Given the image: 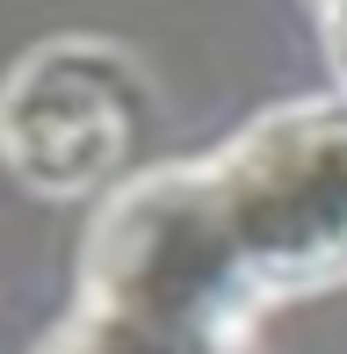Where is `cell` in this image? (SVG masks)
I'll return each instance as SVG.
<instances>
[{
  "label": "cell",
  "instance_id": "cell-1",
  "mask_svg": "<svg viewBox=\"0 0 347 354\" xmlns=\"http://www.w3.org/2000/svg\"><path fill=\"white\" fill-rule=\"evenodd\" d=\"M203 174L261 297L347 275V109L261 123Z\"/></svg>",
  "mask_w": 347,
  "mask_h": 354
},
{
  "label": "cell",
  "instance_id": "cell-2",
  "mask_svg": "<svg viewBox=\"0 0 347 354\" xmlns=\"http://www.w3.org/2000/svg\"><path fill=\"white\" fill-rule=\"evenodd\" d=\"M138 94L123 66L94 44H51L8 80L0 102V152L29 188H94L131 159Z\"/></svg>",
  "mask_w": 347,
  "mask_h": 354
},
{
  "label": "cell",
  "instance_id": "cell-3",
  "mask_svg": "<svg viewBox=\"0 0 347 354\" xmlns=\"http://www.w3.org/2000/svg\"><path fill=\"white\" fill-rule=\"evenodd\" d=\"M51 354H232V340L181 333V326H160V318L116 311V304H87V318H80Z\"/></svg>",
  "mask_w": 347,
  "mask_h": 354
},
{
  "label": "cell",
  "instance_id": "cell-4",
  "mask_svg": "<svg viewBox=\"0 0 347 354\" xmlns=\"http://www.w3.org/2000/svg\"><path fill=\"white\" fill-rule=\"evenodd\" d=\"M326 29H333V51H340V66H347V0L326 8Z\"/></svg>",
  "mask_w": 347,
  "mask_h": 354
},
{
  "label": "cell",
  "instance_id": "cell-5",
  "mask_svg": "<svg viewBox=\"0 0 347 354\" xmlns=\"http://www.w3.org/2000/svg\"><path fill=\"white\" fill-rule=\"evenodd\" d=\"M326 8H333V0H326Z\"/></svg>",
  "mask_w": 347,
  "mask_h": 354
}]
</instances>
